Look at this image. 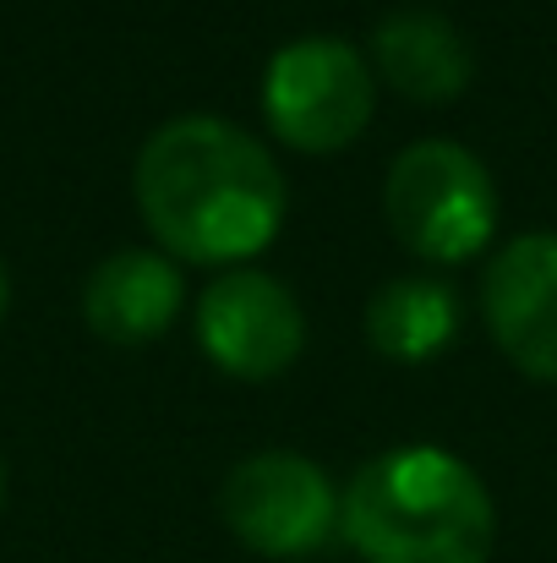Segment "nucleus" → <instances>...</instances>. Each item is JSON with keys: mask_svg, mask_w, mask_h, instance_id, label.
<instances>
[{"mask_svg": "<svg viewBox=\"0 0 557 563\" xmlns=\"http://www.w3.org/2000/svg\"><path fill=\"white\" fill-rule=\"evenodd\" d=\"M132 187L148 230L186 263H241L263 252L290 208L274 154L219 115L165 121L143 143Z\"/></svg>", "mask_w": 557, "mask_h": 563, "instance_id": "nucleus-1", "label": "nucleus"}, {"mask_svg": "<svg viewBox=\"0 0 557 563\" xmlns=\"http://www.w3.org/2000/svg\"><path fill=\"white\" fill-rule=\"evenodd\" d=\"M339 526L367 563H487L498 537L481 476L437 443L367 460L345 487Z\"/></svg>", "mask_w": 557, "mask_h": 563, "instance_id": "nucleus-2", "label": "nucleus"}, {"mask_svg": "<svg viewBox=\"0 0 557 563\" xmlns=\"http://www.w3.org/2000/svg\"><path fill=\"white\" fill-rule=\"evenodd\" d=\"M382 213L404 252L426 263H465L498 230V187L470 148L426 137L393 159L382 181Z\"/></svg>", "mask_w": 557, "mask_h": 563, "instance_id": "nucleus-3", "label": "nucleus"}, {"mask_svg": "<svg viewBox=\"0 0 557 563\" xmlns=\"http://www.w3.org/2000/svg\"><path fill=\"white\" fill-rule=\"evenodd\" d=\"M377 82L367 55L345 38H296L263 71L268 126L301 154H334L371 121Z\"/></svg>", "mask_w": 557, "mask_h": 563, "instance_id": "nucleus-4", "label": "nucleus"}, {"mask_svg": "<svg viewBox=\"0 0 557 563\" xmlns=\"http://www.w3.org/2000/svg\"><path fill=\"white\" fill-rule=\"evenodd\" d=\"M224 526L263 559H312L339 531V493L334 482L285 449L252 454L224 476L219 493Z\"/></svg>", "mask_w": 557, "mask_h": 563, "instance_id": "nucleus-5", "label": "nucleus"}, {"mask_svg": "<svg viewBox=\"0 0 557 563\" xmlns=\"http://www.w3.org/2000/svg\"><path fill=\"white\" fill-rule=\"evenodd\" d=\"M197 345L230 377L263 383V377H279L301 356L307 318L274 274L230 268L197 301Z\"/></svg>", "mask_w": 557, "mask_h": 563, "instance_id": "nucleus-6", "label": "nucleus"}, {"mask_svg": "<svg viewBox=\"0 0 557 563\" xmlns=\"http://www.w3.org/2000/svg\"><path fill=\"white\" fill-rule=\"evenodd\" d=\"M481 312L492 340L520 373L557 383V235H514L481 285Z\"/></svg>", "mask_w": 557, "mask_h": 563, "instance_id": "nucleus-7", "label": "nucleus"}, {"mask_svg": "<svg viewBox=\"0 0 557 563\" xmlns=\"http://www.w3.org/2000/svg\"><path fill=\"white\" fill-rule=\"evenodd\" d=\"M181 268L159 252H115L82 285V318L110 345H148L181 312Z\"/></svg>", "mask_w": 557, "mask_h": 563, "instance_id": "nucleus-8", "label": "nucleus"}, {"mask_svg": "<svg viewBox=\"0 0 557 563\" xmlns=\"http://www.w3.org/2000/svg\"><path fill=\"white\" fill-rule=\"evenodd\" d=\"M371 60L382 71L388 88H399L404 99L415 104H443L454 99L476 60H470V44L465 33L437 16V11H421V5H404V11H388L377 27H371Z\"/></svg>", "mask_w": 557, "mask_h": 563, "instance_id": "nucleus-9", "label": "nucleus"}, {"mask_svg": "<svg viewBox=\"0 0 557 563\" xmlns=\"http://www.w3.org/2000/svg\"><path fill=\"white\" fill-rule=\"evenodd\" d=\"M459 329V301L443 279L410 274V279H388L367 301V340L377 356L388 362H426L437 356Z\"/></svg>", "mask_w": 557, "mask_h": 563, "instance_id": "nucleus-10", "label": "nucleus"}, {"mask_svg": "<svg viewBox=\"0 0 557 563\" xmlns=\"http://www.w3.org/2000/svg\"><path fill=\"white\" fill-rule=\"evenodd\" d=\"M5 296H11V285H5V263H0V318H5Z\"/></svg>", "mask_w": 557, "mask_h": 563, "instance_id": "nucleus-11", "label": "nucleus"}, {"mask_svg": "<svg viewBox=\"0 0 557 563\" xmlns=\"http://www.w3.org/2000/svg\"><path fill=\"white\" fill-rule=\"evenodd\" d=\"M0 498H5V465H0Z\"/></svg>", "mask_w": 557, "mask_h": 563, "instance_id": "nucleus-12", "label": "nucleus"}]
</instances>
